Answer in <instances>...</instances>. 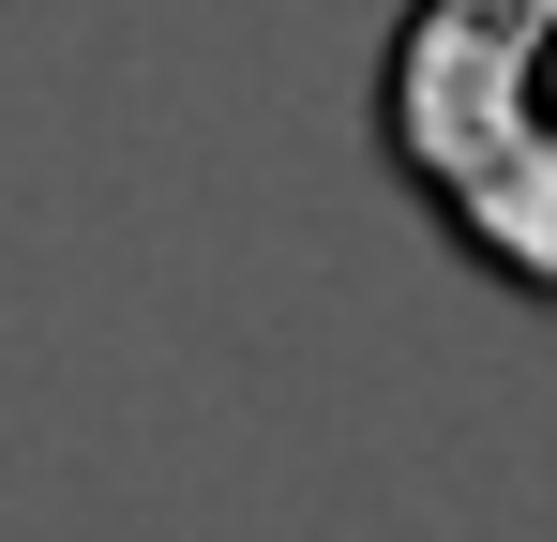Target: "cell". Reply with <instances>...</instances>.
Returning <instances> with one entry per match:
<instances>
[{
    "instance_id": "6da1fadb",
    "label": "cell",
    "mask_w": 557,
    "mask_h": 542,
    "mask_svg": "<svg viewBox=\"0 0 557 542\" xmlns=\"http://www.w3.org/2000/svg\"><path fill=\"white\" fill-rule=\"evenodd\" d=\"M376 167L482 286L557 301V0H407L376 46Z\"/></svg>"
}]
</instances>
